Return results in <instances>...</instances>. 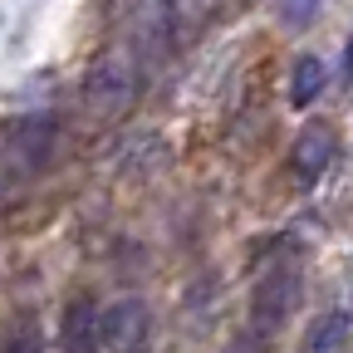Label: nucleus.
<instances>
[{
    "label": "nucleus",
    "mask_w": 353,
    "mask_h": 353,
    "mask_svg": "<svg viewBox=\"0 0 353 353\" xmlns=\"http://www.w3.org/2000/svg\"><path fill=\"white\" fill-rule=\"evenodd\" d=\"M138 88H143V69H138V54L132 50H108L103 59H94V69L83 74V88H79V99L83 108L94 113V118H123L132 108V99H138Z\"/></svg>",
    "instance_id": "1"
},
{
    "label": "nucleus",
    "mask_w": 353,
    "mask_h": 353,
    "mask_svg": "<svg viewBox=\"0 0 353 353\" xmlns=\"http://www.w3.org/2000/svg\"><path fill=\"white\" fill-rule=\"evenodd\" d=\"M294 299H299L294 265H270V270L255 280V294H250V334H245V343L236 353H255L265 339L285 324V314L294 309Z\"/></svg>",
    "instance_id": "2"
},
{
    "label": "nucleus",
    "mask_w": 353,
    "mask_h": 353,
    "mask_svg": "<svg viewBox=\"0 0 353 353\" xmlns=\"http://www.w3.org/2000/svg\"><path fill=\"white\" fill-rule=\"evenodd\" d=\"M99 339L108 353H148L152 343V309L143 299H118L103 309V319H99Z\"/></svg>",
    "instance_id": "3"
},
{
    "label": "nucleus",
    "mask_w": 353,
    "mask_h": 353,
    "mask_svg": "<svg viewBox=\"0 0 353 353\" xmlns=\"http://www.w3.org/2000/svg\"><path fill=\"white\" fill-rule=\"evenodd\" d=\"M334 152H339V138H334L324 123H309L299 138H294V148H290V167H294V176H299L304 187H314L319 176L329 172Z\"/></svg>",
    "instance_id": "4"
},
{
    "label": "nucleus",
    "mask_w": 353,
    "mask_h": 353,
    "mask_svg": "<svg viewBox=\"0 0 353 353\" xmlns=\"http://www.w3.org/2000/svg\"><path fill=\"white\" fill-rule=\"evenodd\" d=\"M99 319H103V309L94 294H74L64 304V324H59V343L64 353H99L103 339H99Z\"/></svg>",
    "instance_id": "5"
},
{
    "label": "nucleus",
    "mask_w": 353,
    "mask_h": 353,
    "mask_svg": "<svg viewBox=\"0 0 353 353\" xmlns=\"http://www.w3.org/2000/svg\"><path fill=\"white\" fill-rule=\"evenodd\" d=\"M221 10V0H162V25L167 44H192Z\"/></svg>",
    "instance_id": "6"
},
{
    "label": "nucleus",
    "mask_w": 353,
    "mask_h": 353,
    "mask_svg": "<svg viewBox=\"0 0 353 353\" xmlns=\"http://www.w3.org/2000/svg\"><path fill=\"white\" fill-rule=\"evenodd\" d=\"M50 148H54V123L50 118H25V123L10 128V157L20 167H44Z\"/></svg>",
    "instance_id": "7"
},
{
    "label": "nucleus",
    "mask_w": 353,
    "mask_h": 353,
    "mask_svg": "<svg viewBox=\"0 0 353 353\" xmlns=\"http://www.w3.org/2000/svg\"><path fill=\"white\" fill-rule=\"evenodd\" d=\"M348 339H353V314L348 309H329V314H319L314 324H309L304 353H343Z\"/></svg>",
    "instance_id": "8"
},
{
    "label": "nucleus",
    "mask_w": 353,
    "mask_h": 353,
    "mask_svg": "<svg viewBox=\"0 0 353 353\" xmlns=\"http://www.w3.org/2000/svg\"><path fill=\"white\" fill-rule=\"evenodd\" d=\"M324 83H329V69H324V59H314V54L294 59V69H290V103H294V108H309V103H319Z\"/></svg>",
    "instance_id": "9"
},
{
    "label": "nucleus",
    "mask_w": 353,
    "mask_h": 353,
    "mask_svg": "<svg viewBox=\"0 0 353 353\" xmlns=\"http://www.w3.org/2000/svg\"><path fill=\"white\" fill-rule=\"evenodd\" d=\"M44 343H39V329H34V319H20V324H10L6 334H0V353H39Z\"/></svg>",
    "instance_id": "10"
},
{
    "label": "nucleus",
    "mask_w": 353,
    "mask_h": 353,
    "mask_svg": "<svg viewBox=\"0 0 353 353\" xmlns=\"http://www.w3.org/2000/svg\"><path fill=\"white\" fill-rule=\"evenodd\" d=\"M319 6H324V0H275V20L285 30H304L309 20L319 15Z\"/></svg>",
    "instance_id": "11"
},
{
    "label": "nucleus",
    "mask_w": 353,
    "mask_h": 353,
    "mask_svg": "<svg viewBox=\"0 0 353 353\" xmlns=\"http://www.w3.org/2000/svg\"><path fill=\"white\" fill-rule=\"evenodd\" d=\"M343 74H348V79H353V39H348V69H343Z\"/></svg>",
    "instance_id": "12"
}]
</instances>
